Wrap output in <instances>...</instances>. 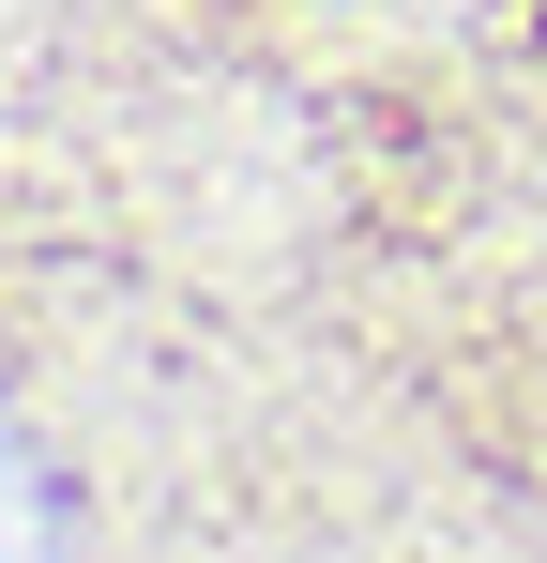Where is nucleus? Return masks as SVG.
I'll return each mask as SVG.
<instances>
[{
    "label": "nucleus",
    "mask_w": 547,
    "mask_h": 563,
    "mask_svg": "<svg viewBox=\"0 0 547 563\" xmlns=\"http://www.w3.org/2000/svg\"><path fill=\"white\" fill-rule=\"evenodd\" d=\"M0 563H31V503H15V442H0Z\"/></svg>",
    "instance_id": "nucleus-1"
}]
</instances>
